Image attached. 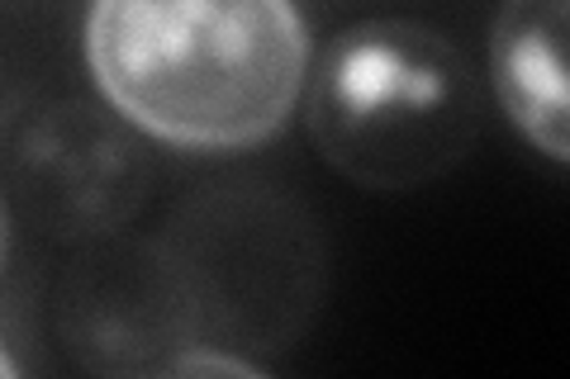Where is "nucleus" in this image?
<instances>
[{
    "mask_svg": "<svg viewBox=\"0 0 570 379\" xmlns=\"http://www.w3.org/2000/svg\"><path fill=\"white\" fill-rule=\"evenodd\" d=\"M86 62L134 129L190 152H238L295 114L309 33L295 0H96Z\"/></svg>",
    "mask_w": 570,
    "mask_h": 379,
    "instance_id": "1",
    "label": "nucleus"
},
{
    "mask_svg": "<svg viewBox=\"0 0 570 379\" xmlns=\"http://www.w3.org/2000/svg\"><path fill=\"white\" fill-rule=\"evenodd\" d=\"M305 86L314 148L366 190H419L448 176L480 133V86L466 58L409 20L337 33Z\"/></svg>",
    "mask_w": 570,
    "mask_h": 379,
    "instance_id": "2",
    "label": "nucleus"
},
{
    "mask_svg": "<svg viewBox=\"0 0 570 379\" xmlns=\"http://www.w3.org/2000/svg\"><path fill=\"white\" fill-rule=\"evenodd\" d=\"M14 180L29 209L62 232H100L134 213L142 161L134 142L86 104L43 110L14 142Z\"/></svg>",
    "mask_w": 570,
    "mask_h": 379,
    "instance_id": "3",
    "label": "nucleus"
},
{
    "mask_svg": "<svg viewBox=\"0 0 570 379\" xmlns=\"http://www.w3.org/2000/svg\"><path fill=\"white\" fill-rule=\"evenodd\" d=\"M566 10L570 0H504L490 39L499 104L551 161H570Z\"/></svg>",
    "mask_w": 570,
    "mask_h": 379,
    "instance_id": "4",
    "label": "nucleus"
},
{
    "mask_svg": "<svg viewBox=\"0 0 570 379\" xmlns=\"http://www.w3.org/2000/svg\"><path fill=\"white\" fill-rule=\"evenodd\" d=\"M171 370H176V375H247V379L257 375L253 366H247V360L219 356V351H186V356L171 360Z\"/></svg>",
    "mask_w": 570,
    "mask_h": 379,
    "instance_id": "5",
    "label": "nucleus"
},
{
    "mask_svg": "<svg viewBox=\"0 0 570 379\" xmlns=\"http://www.w3.org/2000/svg\"><path fill=\"white\" fill-rule=\"evenodd\" d=\"M6 251H10V209L0 200V266H6Z\"/></svg>",
    "mask_w": 570,
    "mask_h": 379,
    "instance_id": "6",
    "label": "nucleus"
},
{
    "mask_svg": "<svg viewBox=\"0 0 570 379\" xmlns=\"http://www.w3.org/2000/svg\"><path fill=\"white\" fill-rule=\"evenodd\" d=\"M14 375H20V366H14V360L0 351V379H14Z\"/></svg>",
    "mask_w": 570,
    "mask_h": 379,
    "instance_id": "7",
    "label": "nucleus"
}]
</instances>
